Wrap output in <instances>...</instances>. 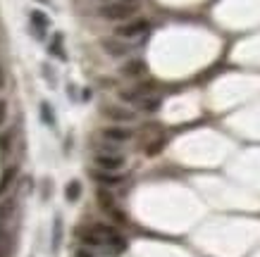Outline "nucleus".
<instances>
[{"instance_id": "nucleus-1", "label": "nucleus", "mask_w": 260, "mask_h": 257, "mask_svg": "<svg viewBox=\"0 0 260 257\" xmlns=\"http://www.w3.org/2000/svg\"><path fill=\"white\" fill-rule=\"evenodd\" d=\"M93 164L103 171H119L126 164V160H124V155H119V153H105V150H98V153L93 155Z\"/></svg>"}, {"instance_id": "nucleus-2", "label": "nucleus", "mask_w": 260, "mask_h": 257, "mask_svg": "<svg viewBox=\"0 0 260 257\" xmlns=\"http://www.w3.org/2000/svg\"><path fill=\"white\" fill-rule=\"evenodd\" d=\"M150 29V24L146 19H136V22H126L122 26H117V39L122 41H134V39H141L143 33Z\"/></svg>"}, {"instance_id": "nucleus-3", "label": "nucleus", "mask_w": 260, "mask_h": 257, "mask_svg": "<svg viewBox=\"0 0 260 257\" xmlns=\"http://www.w3.org/2000/svg\"><path fill=\"white\" fill-rule=\"evenodd\" d=\"M101 136L108 140V143H112V145H122V143L134 138V131L126 129L124 124H112V126H105Z\"/></svg>"}, {"instance_id": "nucleus-4", "label": "nucleus", "mask_w": 260, "mask_h": 257, "mask_svg": "<svg viewBox=\"0 0 260 257\" xmlns=\"http://www.w3.org/2000/svg\"><path fill=\"white\" fill-rule=\"evenodd\" d=\"M134 5H126V3H115V5H108V8L101 10V15L105 19H112V22H122V19H129L134 15Z\"/></svg>"}, {"instance_id": "nucleus-5", "label": "nucleus", "mask_w": 260, "mask_h": 257, "mask_svg": "<svg viewBox=\"0 0 260 257\" xmlns=\"http://www.w3.org/2000/svg\"><path fill=\"white\" fill-rule=\"evenodd\" d=\"M91 179L95 181V183H101V186H119L122 181H124V176L122 174H117V171H103V169H93L91 171Z\"/></svg>"}, {"instance_id": "nucleus-6", "label": "nucleus", "mask_w": 260, "mask_h": 257, "mask_svg": "<svg viewBox=\"0 0 260 257\" xmlns=\"http://www.w3.org/2000/svg\"><path fill=\"white\" fill-rule=\"evenodd\" d=\"M103 48H105V53L112 55V57H124L129 50H132V46L129 43H124L122 39H103Z\"/></svg>"}, {"instance_id": "nucleus-7", "label": "nucleus", "mask_w": 260, "mask_h": 257, "mask_svg": "<svg viewBox=\"0 0 260 257\" xmlns=\"http://www.w3.org/2000/svg\"><path fill=\"white\" fill-rule=\"evenodd\" d=\"M105 117L117 122V124H129L136 119V112L134 109H126V107H108L105 109Z\"/></svg>"}, {"instance_id": "nucleus-8", "label": "nucleus", "mask_w": 260, "mask_h": 257, "mask_svg": "<svg viewBox=\"0 0 260 257\" xmlns=\"http://www.w3.org/2000/svg\"><path fill=\"white\" fill-rule=\"evenodd\" d=\"M150 91L143 88V86H136V88H126V91H119V100L132 102V105H139L143 98H148Z\"/></svg>"}, {"instance_id": "nucleus-9", "label": "nucleus", "mask_w": 260, "mask_h": 257, "mask_svg": "<svg viewBox=\"0 0 260 257\" xmlns=\"http://www.w3.org/2000/svg\"><path fill=\"white\" fill-rule=\"evenodd\" d=\"M146 69H148V67H146V62H143V60H129V62L122 67V74L134 79V77H143V74H146Z\"/></svg>"}, {"instance_id": "nucleus-10", "label": "nucleus", "mask_w": 260, "mask_h": 257, "mask_svg": "<svg viewBox=\"0 0 260 257\" xmlns=\"http://www.w3.org/2000/svg\"><path fill=\"white\" fill-rule=\"evenodd\" d=\"M60 243H62V219L55 217L53 219V238H50V250L57 252L60 250Z\"/></svg>"}, {"instance_id": "nucleus-11", "label": "nucleus", "mask_w": 260, "mask_h": 257, "mask_svg": "<svg viewBox=\"0 0 260 257\" xmlns=\"http://www.w3.org/2000/svg\"><path fill=\"white\" fill-rule=\"evenodd\" d=\"M15 179H17V167H10V169L3 171V176H0V195L8 193L10 186L15 183Z\"/></svg>"}, {"instance_id": "nucleus-12", "label": "nucleus", "mask_w": 260, "mask_h": 257, "mask_svg": "<svg viewBox=\"0 0 260 257\" xmlns=\"http://www.w3.org/2000/svg\"><path fill=\"white\" fill-rule=\"evenodd\" d=\"M64 198H67V203H77L81 198V183L77 179H72L70 183H67V188H64Z\"/></svg>"}, {"instance_id": "nucleus-13", "label": "nucleus", "mask_w": 260, "mask_h": 257, "mask_svg": "<svg viewBox=\"0 0 260 257\" xmlns=\"http://www.w3.org/2000/svg\"><path fill=\"white\" fill-rule=\"evenodd\" d=\"M139 109H143V112H155V109L160 107V98H155V95H148V98H143L139 105H136Z\"/></svg>"}, {"instance_id": "nucleus-14", "label": "nucleus", "mask_w": 260, "mask_h": 257, "mask_svg": "<svg viewBox=\"0 0 260 257\" xmlns=\"http://www.w3.org/2000/svg\"><path fill=\"white\" fill-rule=\"evenodd\" d=\"M31 22H34V26L39 29V36H43V29L48 26V17L43 15V12H31Z\"/></svg>"}, {"instance_id": "nucleus-15", "label": "nucleus", "mask_w": 260, "mask_h": 257, "mask_svg": "<svg viewBox=\"0 0 260 257\" xmlns=\"http://www.w3.org/2000/svg\"><path fill=\"white\" fill-rule=\"evenodd\" d=\"M41 117H43V122H46V124H55V117H53V107H50V105H48V102H43V105H41Z\"/></svg>"}, {"instance_id": "nucleus-16", "label": "nucleus", "mask_w": 260, "mask_h": 257, "mask_svg": "<svg viewBox=\"0 0 260 257\" xmlns=\"http://www.w3.org/2000/svg\"><path fill=\"white\" fill-rule=\"evenodd\" d=\"M98 203H101L105 210L110 212L112 210V195L108 193V191H98Z\"/></svg>"}, {"instance_id": "nucleus-17", "label": "nucleus", "mask_w": 260, "mask_h": 257, "mask_svg": "<svg viewBox=\"0 0 260 257\" xmlns=\"http://www.w3.org/2000/svg\"><path fill=\"white\" fill-rule=\"evenodd\" d=\"M50 50H53V55H55V57L64 60V53H62V39H60V36H55V39H53V46H50Z\"/></svg>"}, {"instance_id": "nucleus-18", "label": "nucleus", "mask_w": 260, "mask_h": 257, "mask_svg": "<svg viewBox=\"0 0 260 257\" xmlns=\"http://www.w3.org/2000/svg\"><path fill=\"white\" fill-rule=\"evenodd\" d=\"M74 257H93V252H91L88 248H84V245H81V248L77 250V252H74Z\"/></svg>"}, {"instance_id": "nucleus-19", "label": "nucleus", "mask_w": 260, "mask_h": 257, "mask_svg": "<svg viewBox=\"0 0 260 257\" xmlns=\"http://www.w3.org/2000/svg\"><path fill=\"white\" fill-rule=\"evenodd\" d=\"M5 117H8V105H5V100H0V124L5 122Z\"/></svg>"}, {"instance_id": "nucleus-20", "label": "nucleus", "mask_w": 260, "mask_h": 257, "mask_svg": "<svg viewBox=\"0 0 260 257\" xmlns=\"http://www.w3.org/2000/svg\"><path fill=\"white\" fill-rule=\"evenodd\" d=\"M122 3H126V5H134L136 0H122Z\"/></svg>"}]
</instances>
